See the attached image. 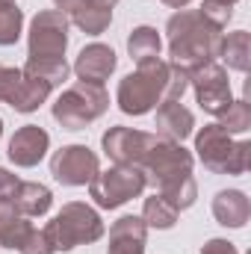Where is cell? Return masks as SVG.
Masks as SVG:
<instances>
[{
    "label": "cell",
    "mask_w": 251,
    "mask_h": 254,
    "mask_svg": "<svg viewBox=\"0 0 251 254\" xmlns=\"http://www.w3.org/2000/svg\"><path fill=\"white\" fill-rule=\"evenodd\" d=\"M0 139H3V119H0Z\"/></svg>",
    "instance_id": "35"
},
{
    "label": "cell",
    "mask_w": 251,
    "mask_h": 254,
    "mask_svg": "<svg viewBox=\"0 0 251 254\" xmlns=\"http://www.w3.org/2000/svg\"><path fill=\"white\" fill-rule=\"evenodd\" d=\"M163 3H166L169 9H187V6L192 3V0H163Z\"/></svg>",
    "instance_id": "33"
},
{
    "label": "cell",
    "mask_w": 251,
    "mask_h": 254,
    "mask_svg": "<svg viewBox=\"0 0 251 254\" xmlns=\"http://www.w3.org/2000/svg\"><path fill=\"white\" fill-rule=\"evenodd\" d=\"M216 119H219V127H225L231 136L246 133V130H251V107H249V101H246V98L231 101L228 110H225L222 116H216Z\"/></svg>",
    "instance_id": "26"
},
{
    "label": "cell",
    "mask_w": 251,
    "mask_h": 254,
    "mask_svg": "<svg viewBox=\"0 0 251 254\" xmlns=\"http://www.w3.org/2000/svg\"><path fill=\"white\" fill-rule=\"evenodd\" d=\"M80 3H83V0H54V6H57V12H63V15H68V18L74 15V9H77Z\"/></svg>",
    "instance_id": "32"
},
{
    "label": "cell",
    "mask_w": 251,
    "mask_h": 254,
    "mask_svg": "<svg viewBox=\"0 0 251 254\" xmlns=\"http://www.w3.org/2000/svg\"><path fill=\"white\" fill-rule=\"evenodd\" d=\"M178 216H181V210H178L169 198H163L160 192H154V195L145 198V204H142V222H145L148 228L169 231V228L178 225Z\"/></svg>",
    "instance_id": "22"
},
{
    "label": "cell",
    "mask_w": 251,
    "mask_h": 254,
    "mask_svg": "<svg viewBox=\"0 0 251 254\" xmlns=\"http://www.w3.org/2000/svg\"><path fill=\"white\" fill-rule=\"evenodd\" d=\"M21 68H12V65H0V104L9 101V95L15 92L18 80H21Z\"/></svg>",
    "instance_id": "29"
},
{
    "label": "cell",
    "mask_w": 251,
    "mask_h": 254,
    "mask_svg": "<svg viewBox=\"0 0 251 254\" xmlns=\"http://www.w3.org/2000/svg\"><path fill=\"white\" fill-rule=\"evenodd\" d=\"M89 3H95V6H101V9H116L119 0H89Z\"/></svg>",
    "instance_id": "34"
},
{
    "label": "cell",
    "mask_w": 251,
    "mask_h": 254,
    "mask_svg": "<svg viewBox=\"0 0 251 254\" xmlns=\"http://www.w3.org/2000/svg\"><path fill=\"white\" fill-rule=\"evenodd\" d=\"M189 89L195 92V101L207 116H222L228 110V104L234 101L228 68L222 63H207L201 68H195L189 74Z\"/></svg>",
    "instance_id": "9"
},
{
    "label": "cell",
    "mask_w": 251,
    "mask_h": 254,
    "mask_svg": "<svg viewBox=\"0 0 251 254\" xmlns=\"http://www.w3.org/2000/svg\"><path fill=\"white\" fill-rule=\"evenodd\" d=\"M21 254H57V252H54V243H51V237L45 234V228H42V231L33 228L30 237H27L24 246H21Z\"/></svg>",
    "instance_id": "28"
},
{
    "label": "cell",
    "mask_w": 251,
    "mask_h": 254,
    "mask_svg": "<svg viewBox=\"0 0 251 254\" xmlns=\"http://www.w3.org/2000/svg\"><path fill=\"white\" fill-rule=\"evenodd\" d=\"M48 148H51V136H48V130L39 125H24L15 130V136L9 139V160L18 166V169H33V166H39L42 160H45V154H48Z\"/></svg>",
    "instance_id": "12"
},
{
    "label": "cell",
    "mask_w": 251,
    "mask_h": 254,
    "mask_svg": "<svg viewBox=\"0 0 251 254\" xmlns=\"http://www.w3.org/2000/svg\"><path fill=\"white\" fill-rule=\"evenodd\" d=\"M24 33V12L15 0H0V48H9Z\"/></svg>",
    "instance_id": "24"
},
{
    "label": "cell",
    "mask_w": 251,
    "mask_h": 254,
    "mask_svg": "<svg viewBox=\"0 0 251 254\" xmlns=\"http://www.w3.org/2000/svg\"><path fill=\"white\" fill-rule=\"evenodd\" d=\"M195 154L213 175H246L251 166V142H237L219 122H210L195 133Z\"/></svg>",
    "instance_id": "4"
},
{
    "label": "cell",
    "mask_w": 251,
    "mask_h": 254,
    "mask_svg": "<svg viewBox=\"0 0 251 254\" xmlns=\"http://www.w3.org/2000/svg\"><path fill=\"white\" fill-rule=\"evenodd\" d=\"M101 172L98 154L86 145H63L51 157V175L63 187H89V181Z\"/></svg>",
    "instance_id": "10"
},
{
    "label": "cell",
    "mask_w": 251,
    "mask_h": 254,
    "mask_svg": "<svg viewBox=\"0 0 251 254\" xmlns=\"http://www.w3.org/2000/svg\"><path fill=\"white\" fill-rule=\"evenodd\" d=\"M148 243V225L142 216H122L110 228V246L107 254H145Z\"/></svg>",
    "instance_id": "14"
},
{
    "label": "cell",
    "mask_w": 251,
    "mask_h": 254,
    "mask_svg": "<svg viewBox=\"0 0 251 254\" xmlns=\"http://www.w3.org/2000/svg\"><path fill=\"white\" fill-rule=\"evenodd\" d=\"M116 68H119V57H116V51H113L110 45L92 42V45H86V48L77 54V60H74V68H71V71H74L80 80H86V83H104V80L113 77Z\"/></svg>",
    "instance_id": "13"
},
{
    "label": "cell",
    "mask_w": 251,
    "mask_h": 254,
    "mask_svg": "<svg viewBox=\"0 0 251 254\" xmlns=\"http://www.w3.org/2000/svg\"><path fill=\"white\" fill-rule=\"evenodd\" d=\"M231 3H237V0H231Z\"/></svg>",
    "instance_id": "36"
},
{
    "label": "cell",
    "mask_w": 251,
    "mask_h": 254,
    "mask_svg": "<svg viewBox=\"0 0 251 254\" xmlns=\"http://www.w3.org/2000/svg\"><path fill=\"white\" fill-rule=\"evenodd\" d=\"M169 77H172L169 60L154 57L136 63V71L119 80V92H116L119 110L125 116H145L157 110L163 101H169Z\"/></svg>",
    "instance_id": "3"
},
{
    "label": "cell",
    "mask_w": 251,
    "mask_h": 254,
    "mask_svg": "<svg viewBox=\"0 0 251 254\" xmlns=\"http://www.w3.org/2000/svg\"><path fill=\"white\" fill-rule=\"evenodd\" d=\"M145 187L148 181L139 166H110L89 181V195L101 210H119L122 204L139 198Z\"/></svg>",
    "instance_id": "7"
},
{
    "label": "cell",
    "mask_w": 251,
    "mask_h": 254,
    "mask_svg": "<svg viewBox=\"0 0 251 254\" xmlns=\"http://www.w3.org/2000/svg\"><path fill=\"white\" fill-rule=\"evenodd\" d=\"M160 51H163V39H160L157 27L142 24V27L130 30V36H127V54H130L133 63L154 60V57H160Z\"/></svg>",
    "instance_id": "21"
},
{
    "label": "cell",
    "mask_w": 251,
    "mask_h": 254,
    "mask_svg": "<svg viewBox=\"0 0 251 254\" xmlns=\"http://www.w3.org/2000/svg\"><path fill=\"white\" fill-rule=\"evenodd\" d=\"M68 21H71L77 30H83L86 36H101V33L113 24V9H101V6L83 0V3L74 9V15H71Z\"/></svg>",
    "instance_id": "23"
},
{
    "label": "cell",
    "mask_w": 251,
    "mask_h": 254,
    "mask_svg": "<svg viewBox=\"0 0 251 254\" xmlns=\"http://www.w3.org/2000/svg\"><path fill=\"white\" fill-rule=\"evenodd\" d=\"M24 71V68H21ZM51 98V86L45 83V80H39V77H33V74H21V80H18V86H15V92L9 95V107L15 110V113H36L45 101Z\"/></svg>",
    "instance_id": "19"
},
{
    "label": "cell",
    "mask_w": 251,
    "mask_h": 254,
    "mask_svg": "<svg viewBox=\"0 0 251 254\" xmlns=\"http://www.w3.org/2000/svg\"><path fill=\"white\" fill-rule=\"evenodd\" d=\"M110 110V95L104 83H86L77 80L68 86L54 104V119L63 130H83L92 122H98Z\"/></svg>",
    "instance_id": "6"
},
{
    "label": "cell",
    "mask_w": 251,
    "mask_h": 254,
    "mask_svg": "<svg viewBox=\"0 0 251 254\" xmlns=\"http://www.w3.org/2000/svg\"><path fill=\"white\" fill-rule=\"evenodd\" d=\"M157 142V133L133 130V127H110L101 139L104 154L113 160V166H142L148 148Z\"/></svg>",
    "instance_id": "11"
},
{
    "label": "cell",
    "mask_w": 251,
    "mask_h": 254,
    "mask_svg": "<svg viewBox=\"0 0 251 254\" xmlns=\"http://www.w3.org/2000/svg\"><path fill=\"white\" fill-rule=\"evenodd\" d=\"M30 231H33L30 219L15 210L12 198H0V249L21 252V246L30 237Z\"/></svg>",
    "instance_id": "18"
},
{
    "label": "cell",
    "mask_w": 251,
    "mask_h": 254,
    "mask_svg": "<svg viewBox=\"0 0 251 254\" xmlns=\"http://www.w3.org/2000/svg\"><path fill=\"white\" fill-rule=\"evenodd\" d=\"M219 60H225L231 71L246 74V71L251 68V36H249V30H237V33L222 36Z\"/></svg>",
    "instance_id": "20"
},
{
    "label": "cell",
    "mask_w": 251,
    "mask_h": 254,
    "mask_svg": "<svg viewBox=\"0 0 251 254\" xmlns=\"http://www.w3.org/2000/svg\"><path fill=\"white\" fill-rule=\"evenodd\" d=\"M45 234L51 237L54 252H71L77 246L98 243L107 234V228H104V219L95 207H89L86 201H68L45 225Z\"/></svg>",
    "instance_id": "5"
},
{
    "label": "cell",
    "mask_w": 251,
    "mask_h": 254,
    "mask_svg": "<svg viewBox=\"0 0 251 254\" xmlns=\"http://www.w3.org/2000/svg\"><path fill=\"white\" fill-rule=\"evenodd\" d=\"M213 216L222 228H246L251 219V201L243 190H222L213 198Z\"/></svg>",
    "instance_id": "16"
},
{
    "label": "cell",
    "mask_w": 251,
    "mask_h": 254,
    "mask_svg": "<svg viewBox=\"0 0 251 254\" xmlns=\"http://www.w3.org/2000/svg\"><path fill=\"white\" fill-rule=\"evenodd\" d=\"M198 15H201L207 24L225 30V27L231 24V18H234V3H231V0H201Z\"/></svg>",
    "instance_id": "27"
},
{
    "label": "cell",
    "mask_w": 251,
    "mask_h": 254,
    "mask_svg": "<svg viewBox=\"0 0 251 254\" xmlns=\"http://www.w3.org/2000/svg\"><path fill=\"white\" fill-rule=\"evenodd\" d=\"M18 175H12L9 169H3L0 166V198H12L15 195V190H18Z\"/></svg>",
    "instance_id": "31"
},
{
    "label": "cell",
    "mask_w": 251,
    "mask_h": 254,
    "mask_svg": "<svg viewBox=\"0 0 251 254\" xmlns=\"http://www.w3.org/2000/svg\"><path fill=\"white\" fill-rule=\"evenodd\" d=\"M201 254H240L237 252V246L234 243H228V240H207L204 246H201Z\"/></svg>",
    "instance_id": "30"
},
{
    "label": "cell",
    "mask_w": 251,
    "mask_h": 254,
    "mask_svg": "<svg viewBox=\"0 0 251 254\" xmlns=\"http://www.w3.org/2000/svg\"><path fill=\"white\" fill-rule=\"evenodd\" d=\"M68 15L45 9L30 21L27 33V60H65L68 48Z\"/></svg>",
    "instance_id": "8"
},
{
    "label": "cell",
    "mask_w": 251,
    "mask_h": 254,
    "mask_svg": "<svg viewBox=\"0 0 251 254\" xmlns=\"http://www.w3.org/2000/svg\"><path fill=\"white\" fill-rule=\"evenodd\" d=\"M192 166H195L192 151H187L181 142H169V139L157 136V142L148 148L139 169L145 172V181L151 187H157L163 198H169L178 210H189L198 198V184L192 178Z\"/></svg>",
    "instance_id": "1"
},
{
    "label": "cell",
    "mask_w": 251,
    "mask_h": 254,
    "mask_svg": "<svg viewBox=\"0 0 251 254\" xmlns=\"http://www.w3.org/2000/svg\"><path fill=\"white\" fill-rule=\"evenodd\" d=\"M154 127H157V136L160 139H169V142H181L184 145V139L192 136V130H195V116L189 113L181 101H163L157 107V122H154Z\"/></svg>",
    "instance_id": "15"
},
{
    "label": "cell",
    "mask_w": 251,
    "mask_h": 254,
    "mask_svg": "<svg viewBox=\"0 0 251 254\" xmlns=\"http://www.w3.org/2000/svg\"><path fill=\"white\" fill-rule=\"evenodd\" d=\"M166 36H169V63L184 68L187 74L207 63H219L225 33L207 24L198 15V9H178L166 24Z\"/></svg>",
    "instance_id": "2"
},
{
    "label": "cell",
    "mask_w": 251,
    "mask_h": 254,
    "mask_svg": "<svg viewBox=\"0 0 251 254\" xmlns=\"http://www.w3.org/2000/svg\"><path fill=\"white\" fill-rule=\"evenodd\" d=\"M12 204L21 216L27 219H42L48 216L51 204H54V192L48 190L45 184H36V181H21L18 190L12 195Z\"/></svg>",
    "instance_id": "17"
},
{
    "label": "cell",
    "mask_w": 251,
    "mask_h": 254,
    "mask_svg": "<svg viewBox=\"0 0 251 254\" xmlns=\"http://www.w3.org/2000/svg\"><path fill=\"white\" fill-rule=\"evenodd\" d=\"M24 71L33 74V77H39V80H45L54 89V86H63L65 80H68L71 65L65 63V60H27Z\"/></svg>",
    "instance_id": "25"
}]
</instances>
